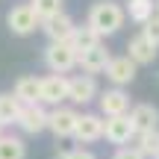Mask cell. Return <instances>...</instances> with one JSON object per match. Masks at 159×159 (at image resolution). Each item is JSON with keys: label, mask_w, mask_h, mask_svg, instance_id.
<instances>
[{"label": "cell", "mask_w": 159, "mask_h": 159, "mask_svg": "<svg viewBox=\"0 0 159 159\" xmlns=\"http://www.w3.org/2000/svg\"><path fill=\"white\" fill-rule=\"evenodd\" d=\"M124 21H127V9L118 6V3H112V0H100V3H94L89 9V18H85V24H89L100 39L115 35L121 27H124Z\"/></svg>", "instance_id": "1"}, {"label": "cell", "mask_w": 159, "mask_h": 159, "mask_svg": "<svg viewBox=\"0 0 159 159\" xmlns=\"http://www.w3.org/2000/svg\"><path fill=\"white\" fill-rule=\"evenodd\" d=\"M77 56L71 41H50V47L44 50V65L53 71V74H68V71L77 68Z\"/></svg>", "instance_id": "2"}, {"label": "cell", "mask_w": 159, "mask_h": 159, "mask_svg": "<svg viewBox=\"0 0 159 159\" xmlns=\"http://www.w3.org/2000/svg\"><path fill=\"white\" fill-rule=\"evenodd\" d=\"M103 139L109 144H130V139H136V127L130 121V112H121V115H106L103 121Z\"/></svg>", "instance_id": "3"}, {"label": "cell", "mask_w": 159, "mask_h": 159, "mask_svg": "<svg viewBox=\"0 0 159 159\" xmlns=\"http://www.w3.org/2000/svg\"><path fill=\"white\" fill-rule=\"evenodd\" d=\"M6 24H9V30L15 35H33L35 30L41 27V18L35 15V9L27 3V6H15V9H9Z\"/></svg>", "instance_id": "4"}, {"label": "cell", "mask_w": 159, "mask_h": 159, "mask_svg": "<svg viewBox=\"0 0 159 159\" xmlns=\"http://www.w3.org/2000/svg\"><path fill=\"white\" fill-rule=\"evenodd\" d=\"M77 118H80V112H74V109H68V106H56L50 112V118H47V130L56 139H74Z\"/></svg>", "instance_id": "5"}, {"label": "cell", "mask_w": 159, "mask_h": 159, "mask_svg": "<svg viewBox=\"0 0 159 159\" xmlns=\"http://www.w3.org/2000/svg\"><path fill=\"white\" fill-rule=\"evenodd\" d=\"M97 94H100V91H97V83H94L91 74L83 71V74H77V77H68V100L85 106V103H91Z\"/></svg>", "instance_id": "6"}, {"label": "cell", "mask_w": 159, "mask_h": 159, "mask_svg": "<svg viewBox=\"0 0 159 159\" xmlns=\"http://www.w3.org/2000/svg\"><path fill=\"white\" fill-rule=\"evenodd\" d=\"M47 118H50V112H44L41 103H24L21 115H18V127L27 136H39L41 130H47Z\"/></svg>", "instance_id": "7"}, {"label": "cell", "mask_w": 159, "mask_h": 159, "mask_svg": "<svg viewBox=\"0 0 159 159\" xmlns=\"http://www.w3.org/2000/svg\"><path fill=\"white\" fill-rule=\"evenodd\" d=\"M109 59H112V53L106 50L103 41H97V44H91L89 50H83V53L77 56V65L85 71V74H100V71H106Z\"/></svg>", "instance_id": "8"}, {"label": "cell", "mask_w": 159, "mask_h": 159, "mask_svg": "<svg viewBox=\"0 0 159 159\" xmlns=\"http://www.w3.org/2000/svg\"><path fill=\"white\" fill-rule=\"evenodd\" d=\"M127 56L136 65H150V62H156V56H159V44H153L144 33H139V35H133L130 44H127Z\"/></svg>", "instance_id": "9"}, {"label": "cell", "mask_w": 159, "mask_h": 159, "mask_svg": "<svg viewBox=\"0 0 159 159\" xmlns=\"http://www.w3.org/2000/svg\"><path fill=\"white\" fill-rule=\"evenodd\" d=\"M74 139L80 144H91V142H97V139H103V118L94 115V112H83L77 118Z\"/></svg>", "instance_id": "10"}, {"label": "cell", "mask_w": 159, "mask_h": 159, "mask_svg": "<svg viewBox=\"0 0 159 159\" xmlns=\"http://www.w3.org/2000/svg\"><path fill=\"white\" fill-rule=\"evenodd\" d=\"M136 68L139 65L133 62L130 56H112L106 65V77L112 85H130L133 80H136Z\"/></svg>", "instance_id": "11"}, {"label": "cell", "mask_w": 159, "mask_h": 159, "mask_svg": "<svg viewBox=\"0 0 159 159\" xmlns=\"http://www.w3.org/2000/svg\"><path fill=\"white\" fill-rule=\"evenodd\" d=\"M62 100H68V77L65 74H50L41 80V103L59 106Z\"/></svg>", "instance_id": "12"}, {"label": "cell", "mask_w": 159, "mask_h": 159, "mask_svg": "<svg viewBox=\"0 0 159 159\" xmlns=\"http://www.w3.org/2000/svg\"><path fill=\"white\" fill-rule=\"evenodd\" d=\"M97 100H100V112H103V115L130 112V94H127V91H121V85L100 91V94H97Z\"/></svg>", "instance_id": "13"}, {"label": "cell", "mask_w": 159, "mask_h": 159, "mask_svg": "<svg viewBox=\"0 0 159 159\" xmlns=\"http://www.w3.org/2000/svg\"><path fill=\"white\" fill-rule=\"evenodd\" d=\"M41 30H44V35H47L50 41H68L71 35H74L77 24L71 21L65 12H59V15H53V18H47V21H41Z\"/></svg>", "instance_id": "14"}, {"label": "cell", "mask_w": 159, "mask_h": 159, "mask_svg": "<svg viewBox=\"0 0 159 159\" xmlns=\"http://www.w3.org/2000/svg\"><path fill=\"white\" fill-rule=\"evenodd\" d=\"M130 121L136 127V133H144V130H156L159 127V109L153 103H136L130 109Z\"/></svg>", "instance_id": "15"}, {"label": "cell", "mask_w": 159, "mask_h": 159, "mask_svg": "<svg viewBox=\"0 0 159 159\" xmlns=\"http://www.w3.org/2000/svg\"><path fill=\"white\" fill-rule=\"evenodd\" d=\"M15 94L21 103H41V80L39 77H21L15 83Z\"/></svg>", "instance_id": "16"}, {"label": "cell", "mask_w": 159, "mask_h": 159, "mask_svg": "<svg viewBox=\"0 0 159 159\" xmlns=\"http://www.w3.org/2000/svg\"><path fill=\"white\" fill-rule=\"evenodd\" d=\"M24 103L18 100V94H0V124H18V115H21Z\"/></svg>", "instance_id": "17"}, {"label": "cell", "mask_w": 159, "mask_h": 159, "mask_svg": "<svg viewBox=\"0 0 159 159\" xmlns=\"http://www.w3.org/2000/svg\"><path fill=\"white\" fill-rule=\"evenodd\" d=\"M153 15H156V3L153 0H127V18H130V21L144 24Z\"/></svg>", "instance_id": "18"}, {"label": "cell", "mask_w": 159, "mask_h": 159, "mask_svg": "<svg viewBox=\"0 0 159 159\" xmlns=\"http://www.w3.org/2000/svg\"><path fill=\"white\" fill-rule=\"evenodd\" d=\"M136 148L142 150L148 159H156V156H159V127H156V130L136 133Z\"/></svg>", "instance_id": "19"}, {"label": "cell", "mask_w": 159, "mask_h": 159, "mask_svg": "<svg viewBox=\"0 0 159 159\" xmlns=\"http://www.w3.org/2000/svg\"><path fill=\"white\" fill-rule=\"evenodd\" d=\"M0 159H27V144L18 136H0Z\"/></svg>", "instance_id": "20"}, {"label": "cell", "mask_w": 159, "mask_h": 159, "mask_svg": "<svg viewBox=\"0 0 159 159\" xmlns=\"http://www.w3.org/2000/svg\"><path fill=\"white\" fill-rule=\"evenodd\" d=\"M68 41L74 44V50H77V53H83V50H89L91 44H97V41H100V35H97L94 30L89 27V24H83V27H77V30H74V35H71Z\"/></svg>", "instance_id": "21"}, {"label": "cell", "mask_w": 159, "mask_h": 159, "mask_svg": "<svg viewBox=\"0 0 159 159\" xmlns=\"http://www.w3.org/2000/svg\"><path fill=\"white\" fill-rule=\"evenodd\" d=\"M30 6L35 9V15H39L41 21H47V18H53V15L62 12L65 0H30Z\"/></svg>", "instance_id": "22"}, {"label": "cell", "mask_w": 159, "mask_h": 159, "mask_svg": "<svg viewBox=\"0 0 159 159\" xmlns=\"http://www.w3.org/2000/svg\"><path fill=\"white\" fill-rule=\"evenodd\" d=\"M142 33L148 35V39L153 41V44H159V12H156L153 18H148V21L142 24Z\"/></svg>", "instance_id": "23"}, {"label": "cell", "mask_w": 159, "mask_h": 159, "mask_svg": "<svg viewBox=\"0 0 159 159\" xmlns=\"http://www.w3.org/2000/svg\"><path fill=\"white\" fill-rule=\"evenodd\" d=\"M112 159H148V156H144L139 148H127V144H121V148L112 153Z\"/></svg>", "instance_id": "24"}, {"label": "cell", "mask_w": 159, "mask_h": 159, "mask_svg": "<svg viewBox=\"0 0 159 159\" xmlns=\"http://www.w3.org/2000/svg\"><path fill=\"white\" fill-rule=\"evenodd\" d=\"M59 159H97L91 150H85V148H74V150H65Z\"/></svg>", "instance_id": "25"}, {"label": "cell", "mask_w": 159, "mask_h": 159, "mask_svg": "<svg viewBox=\"0 0 159 159\" xmlns=\"http://www.w3.org/2000/svg\"><path fill=\"white\" fill-rule=\"evenodd\" d=\"M0 136H3V124H0Z\"/></svg>", "instance_id": "26"}, {"label": "cell", "mask_w": 159, "mask_h": 159, "mask_svg": "<svg viewBox=\"0 0 159 159\" xmlns=\"http://www.w3.org/2000/svg\"><path fill=\"white\" fill-rule=\"evenodd\" d=\"M156 12H159V0H156Z\"/></svg>", "instance_id": "27"}, {"label": "cell", "mask_w": 159, "mask_h": 159, "mask_svg": "<svg viewBox=\"0 0 159 159\" xmlns=\"http://www.w3.org/2000/svg\"><path fill=\"white\" fill-rule=\"evenodd\" d=\"M156 159H159V156H156Z\"/></svg>", "instance_id": "28"}]
</instances>
